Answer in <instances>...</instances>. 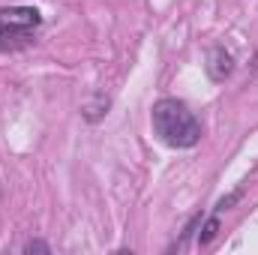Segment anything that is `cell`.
<instances>
[{"label": "cell", "mask_w": 258, "mask_h": 255, "mask_svg": "<svg viewBox=\"0 0 258 255\" xmlns=\"http://www.w3.org/2000/svg\"><path fill=\"white\" fill-rule=\"evenodd\" d=\"M150 117H153V132L168 147L186 150L201 141V123L180 99H159Z\"/></svg>", "instance_id": "6da1fadb"}, {"label": "cell", "mask_w": 258, "mask_h": 255, "mask_svg": "<svg viewBox=\"0 0 258 255\" xmlns=\"http://www.w3.org/2000/svg\"><path fill=\"white\" fill-rule=\"evenodd\" d=\"M42 21V15L33 6H6L0 9V24L3 27H15V30H30Z\"/></svg>", "instance_id": "7a4b0ae2"}, {"label": "cell", "mask_w": 258, "mask_h": 255, "mask_svg": "<svg viewBox=\"0 0 258 255\" xmlns=\"http://www.w3.org/2000/svg\"><path fill=\"white\" fill-rule=\"evenodd\" d=\"M234 72V54L225 51V48H213L207 54V75L213 81H225L228 75Z\"/></svg>", "instance_id": "3957f363"}, {"label": "cell", "mask_w": 258, "mask_h": 255, "mask_svg": "<svg viewBox=\"0 0 258 255\" xmlns=\"http://www.w3.org/2000/svg\"><path fill=\"white\" fill-rule=\"evenodd\" d=\"M27 33L30 30H15V27H3L0 24V48H21V45H27L30 42Z\"/></svg>", "instance_id": "277c9868"}, {"label": "cell", "mask_w": 258, "mask_h": 255, "mask_svg": "<svg viewBox=\"0 0 258 255\" xmlns=\"http://www.w3.org/2000/svg\"><path fill=\"white\" fill-rule=\"evenodd\" d=\"M216 231H219V213H213V216H201V234H198V243L201 246H207L213 237H216Z\"/></svg>", "instance_id": "5b68a950"}, {"label": "cell", "mask_w": 258, "mask_h": 255, "mask_svg": "<svg viewBox=\"0 0 258 255\" xmlns=\"http://www.w3.org/2000/svg\"><path fill=\"white\" fill-rule=\"evenodd\" d=\"M24 249H27V252H48V246H45V243H27Z\"/></svg>", "instance_id": "8992f818"}, {"label": "cell", "mask_w": 258, "mask_h": 255, "mask_svg": "<svg viewBox=\"0 0 258 255\" xmlns=\"http://www.w3.org/2000/svg\"><path fill=\"white\" fill-rule=\"evenodd\" d=\"M252 69H255V72H258V54H255V63H252Z\"/></svg>", "instance_id": "52a82bcc"}]
</instances>
